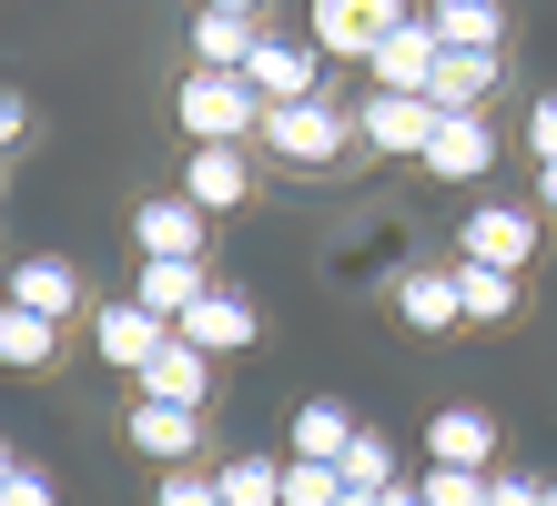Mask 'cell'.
I'll return each instance as SVG.
<instances>
[{"label": "cell", "mask_w": 557, "mask_h": 506, "mask_svg": "<svg viewBox=\"0 0 557 506\" xmlns=\"http://www.w3.org/2000/svg\"><path fill=\"white\" fill-rule=\"evenodd\" d=\"M0 506H61V486L41 477V466H11V486H0Z\"/></svg>", "instance_id": "cell-29"}, {"label": "cell", "mask_w": 557, "mask_h": 506, "mask_svg": "<svg viewBox=\"0 0 557 506\" xmlns=\"http://www.w3.org/2000/svg\"><path fill=\"white\" fill-rule=\"evenodd\" d=\"M425 173H436V183H476V173H497V132H486V112H446V122H436V143H425Z\"/></svg>", "instance_id": "cell-10"}, {"label": "cell", "mask_w": 557, "mask_h": 506, "mask_svg": "<svg viewBox=\"0 0 557 506\" xmlns=\"http://www.w3.org/2000/svg\"><path fill=\"white\" fill-rule=\"evenodd\" d=\"M244 82H253V101H264V112H284V101H314V91H324V51H314V41H253Z\"/></svg>", "instance_id": "cell-5"}, {"label": "cell", "mask_w": 557, "mask_h": 506, "mask_svg": "<svg viewBox=\"0 0 557 506\" xmlns=\"http://www.w3.org/2000/svg\"><path fill=\"white\" fill-rule=\"evenodd\" d=\"M152 506H223V496H213V477H193V466H173V477H162V496H152Z\"/></svg>", "instance_id": "cell-31"}, {"label": "cell", "mask_w": 557, "mask_h": 506, "mask_svg": "<svg viewBox=\"0 0 557 506\" xmlns=\"http://www.w3.org/2000/svg\"><path fill=\"white\" fill-rule=\"evenodd\" d=\"M253 41H264V30L234 21V11H203V21H193V51H203V72H244Z\"/></svg>", "instance_id": "cell-26"}, {"label": "cell", "mask_w": 557, "mask_h": 506, "mask_svg": "<svg viewBox=\"0 0 557 506\" xmlns=\"http://www.w3.org/2000/svg\"><path fill=\"white\" fill-rule=\"evenodd\" d=\"M436 101H416V91H375L366 112H355V143L385 152V162H425V143H436Z\"/></svg>", "instance_id": "cell-4"}, {"label": "cell", "mask_w": 557, "mask_h": 506, "mask_svg": "<svg viewBox=\"0 0 557 506\" xmlns=\"http://www.w3.org/2000/svg\"><path fill=\"white\" fill-rule=\"evenodd\" d=\"M396 314H406L416 334H446V324H467V314H456V274H425V263H416V274H396Z\"/></svg>", "instance_id": "cell-22"}, {"label": "cell", "mask_w": 557, "mask_h": 506, "mask_svg": "<svg viewBox=\"0 0 557 506\" xmlns=\"http://www.w3.org/2000/svg\"><path fill=\"white\" fill-rule=\"evenodd\" d=\"M425 21H436L446 51H497L507 41V0H425Z\"/></svg>", "instance_id": "cell-18"}, {"label": "cell", "mask_w": 557, "mask_h": 506, "mask_svg": "<svg viewBox=\"0 0 557 506\" xmlns=\"http://www.w3.org/2000/svg\"><path fill=\"white\" fill-rule=\"evenodd\" d=\"M456 314H467V324H507L517 314V274H497V263H456Z\"/></svg>", "instance_id": "cell-24"}, {"label": "cell", "mask_w": 557, "mask_h": 506, "mask_svg": "<svg viewBox=\"0 0 557 506\" xmlns=\"http://www.w3.org/2000/svg\"><path fill=\"white\" fill-rule=\"evenodd\" d=\"M345 446H355V416H345L335 395H305V405H294V435H284V456H314V466H335Z\"/></svg>", "instance_id": "cell-19"}, {"label": "cell", "mask_w": 557, "mask_h": 506, "mask_svg": "<svg viewBox=\"0 0 557 506\" xmlns=\"http://www.w3.org/2000/svg\"><path fill=\"white\" fill-rule=\"evenodd\" d=\"M173 334H183L193 355H234V345H253V334H264V314H253L244 294H203V304H193V314H183Z\"/></svg>", "instance_id": "cell-13"}, {"label": "cell", "mask_w": 557, "mask_h": 506, "mask_svg": "<svg viewBox=\"0 0 557 506\" xmlns=\"http://www.w3.org/2000/svg\"><path fill=\"white\" fill-rule=\"evenodd\" d=\"M133 385H143V405H203V395H213V355H193L183 334H173V345H162Z\"/></svg>", "instance_id": "cell-15"}, {"label": "cell", "mask_w": 557, "mask_h": 506, "mask_svg": "<svg viewBox=\"0 0 557 506\" xmlns=\"http://www.w3.org/2000/svg\"><path fill=\"white\" fill-rule=\"evenodd\" d=\"M528 152L557 162V91H537V112H528Z\"/></svg>", "instance_id": "cell-32"}, {"label": "cell", "mask_w": 557, "mask_h": 506, "mask_svg": "<svg viewBox=\"0 0 557 506\" xmlns=\"http://www.w3.org/2000/svg\"><path fill=\"white\" fill-rule=\"evenodd\" d=\"M335 506H375V496H366V486H345V496H335Z\"/></svg>", "instance_id": "cell-37"}, {"label": "cell", "mask_w": 557, "mask_h": 506, "mask_svg": "<svg viewBox=\"0 0 557 506\" xmlns=\"http://www.w3.org/2000/svg\"><path fill=\"white\" fill-rule=\"evenodd\" d=\"M203 223L213 213H193L183 193H152L133 213V244H143V263H203Z\"/></svg>", "instance_id": "cell-9"}, {"label": "cell", "mask_w": 557, "mask_h": 506, "mask_svg": "<svg viewBox=\"0 0 557 506\" xmlns=\"http://www.w3.org/2000/svg\"><path fill=\"white\" fill-rule=\"evenodd\" d=\"M537 213H557V162H537Z\"/></svg>", "instance_id": "cell-34"}, {"label": "cell", "mask_w": 557, "mask_h": 506, "mask_svg": "<svg viewBox=\"0 0 557 506\" xmlns=\"http://www.w3.org/2000/svg\"><path fill=\"white\" fill-rule=\"evenodd\" d=\"M528 254H537V213H528V202H476V213H467V263L528 274Z\"/></svg>", "instance_id": "cell-7"}, {"label": "cell", "mask_w": 557, "mask_h": 506, "mask_svg": "<svg viewBox=\"0 0 557 506\" xmlns=\"http://www.w3.org/2000/svg\"><path fill=\"white\" fill-rule=\"evenodd\" d=\"M425 466L497 477V416H486V405H436V425H425Z\"/></svg>", "instance_id": "cell-6"}, {"label": "cell", "mask_w": 557, "mask_h": 506, "mask_svg": "<svg viewBox=\"0 0 557 506\" xmlns=\"http://www.w3.org/2000/svg\"><path fill=\"white\" fill-rule=\"evenodd\" d=\"M274 162H294V173H324V162L355 152V112H335V101H284V112H264V132H253Z\"/></svg>", "instance_id": "cell-2"}, {"label": "cell", "mask_w": 557, "mask_h": 506, "mask_svg": "<svg viewBox=\"0 0 557 506\" xmlns=\"http://www.w3.org/2000/svg\"><path fill=\"white\" fill-rule=\"evenodd\" d=\"M11 466H21V456H11V446H0V486H11Z\"/></svg>", "instance_id": "cell-38"}, {"label": "cell", "mask_w": 557, "mask_h": 506, "mask_svg": "<svg viewBox=\"0 0 557 506\" xmlns=\"http://www.w3.org/2000/svg\"><path fill=\"white\" fill-rule=\"evenodd\" d=\"M173 122L193 132V152H244L253 132H264V101H253V82H244V72H183Z\"/></svg>", "instance_id": "cell-1"}, {"label": "cell", "mask_w": 557, "mask_h": 506, "mask_svg": "<svg viewBox=\"0 0 557 506\" xmlns=\"http://www.w3.org/2000/svg\"><path fill=\"white\" fill-rule=\"evenodd\" d=\"M486 506H547V486L517 477V466H497V477H486Z\"/></svg>", "instance_id": "cell-30"}, {"label": "cell", "mask_w": 557, "mask_h": 506, "mask_svg": "<svg viewBox=\"0 0 557 506\" xmlns=\"http://www.w3.org/2000/svg\"><path fill=\"white\" fill-rule=\"evenodd\" d=\"M497 82H507V51H446L436 82H425V101H436V112H486Z\"/></svg>", "instance_id": "cell-14"}, {"label": "cell", "mask_w": 557, "mask_h": 506, "mask_svg": "<svg viewBox=\"0 0 557 506\" xmlns=\"http://www.w3.org/2000/svg\"><path fill=\"white\" fill-rule=\"evenodd\" d=\"M213 496L223 506H284V456H223L213 466Z\"/></svg>", "instance_id": "cell-23"}, {"label": "cell", "mask_w": 557, "mask_h": 506, "mask_svg": "<svg viewBox=\"0 0 557 506\" xmlns=\"http://www.w3.org/2000/svg\"><path fill=\"white\" fill-rule=\"evenodd\" d=\"M335 477H345V486H366V496H385V486H406V456L385 446L375 425H355V446L335 456Z\"/></svg>", "instance_id": "cell-25"}, {"label": "cell", "mask_w": 557, "mask_h": 506, "mask_svg": "<svg viewBox=\"0 0 557 506\" xmlns=\"http://www.w3.org/2000/svg\"><path fill=\"white\" fill-rule=\"evenodd\" d=\"M162 345H173V324H162V314H143L133 294L91 314V355H102V365H122V375H143V365H152Z\"/></svg>", "instance_id": "cell-8"}, {"label": "cell", "mask_w": 557, "mask_h": 506, "mask_svg": "<svg viewBox=\"0 0 557 506\" xmlns=\"http://www.w3.org/2000/svg\"><path fill=\"white\" fill-rule=\"evenodd\" d=\"M416 496H425V506H486V477H467V466H425Z\"/></svg>", "instance_id": "cell-28"}, {"label": "cell", "mask_w": 557, "mask_h": 506, "mask_svg": "<svg viewBox=\"0 0 557 506\" xmlns=\"http://www.w3.org/2000/svg\"><path fill=\"white\" fill-rule=\"evenodd\" d=\"M436 61H446V41H436V21L416 11V21L396 30V41H385V51L366 61V72H375V91H416V101H425V82H436Z\"/></svg>", "instance_id": "cell-11"}, {"label": "cell", "mask_w": 557, "mask_h": 506, "mask_svg": "<svg viewBox=\"0 0 557 506\" xmlns=\"http://www.w3.org/2000/svg\"><path fill=\"white\" fill-rule=\"evenodd\" d=\"M21 132H30V112H21V91H0V152H11Z\"/></svg>", "instance_id": "cell-33"}, {"label": "cell", "mask_w": 557, "mask_h": 506, "mask_svg": "<svg viewBox=\"0 0 557 506\" xmlns=\"http://www.w3.org/2000/svg\"><path fill=\"white\" fill-rule=\"evenodd\" d=\"M183 202H193V213H234V202H253V162L244 152H193L183 162Z\"/></svg>", "instance_id": "cell-16"}, {"label": "cell", "mask_w": 557, "mask_h": 506, "mask_svg": "<svg viewBox=\"0 0 557 506\" xmlns=\"http://www.w3.org/2000/svg\"><path fill=\"white\" fill-rule=\"evenodd\" d=\"M11 304H30L41 324H72L91 294H82V274H72L61 254H30V263H11Z\"/></svg>", "instance_id": "cell-12"}, {"label": "cell", "mask_w": 557, "mask_h": 506, "mask_svg": "<svg viewBox=\"0 0 557 506\" xmlns=\"http://www.w3.org/2000/svg\"><path fill=\"white\" fill-rule=\"evenodd\" d=\"M375 506H425V496H416V477H406V486H385V496H375Z\"/></svg>", "instance_id": "cell-35"}, {"label": "cell", "mask_w": 557, "mask_h": 506, "mask_svg": "<svg viewBox=\"0 0 557 506\" xmlns=\"http://www.w3.org/2000/svg\"><path fill=\"white\" fill-rule=\"evenodd\" d=\"M547 506H557V486H547Z\"/></svg>", "instance_id": "cell-39"}, {"label": "cell", "mask_w": 557, "mask_h": 506, "mask_svg": "<svg viewBox=\"0 0 557 506\" xmlns=\"http://www.w3.org/2000/svg\"><path fill=\"white\" fill-rule=\"evenodd\" d=\"M203 11H234V21H253V11H264V0H203Z\"/></svg>", "instance_id": "cell-36"}, {"label": "cell", "mask_w": 557, "mask_h": 506, "mask_svg": "<svg viewBox=\"0 0 557 506\" xmlns=\"http://www.w3.org/2000/svg\"><path fill=\"white\" fill-rule=\"evenodd\" d=\"M406 21H416L406 0H314V11H305V41H314L324 61H375Z\"/></svg>", "instance_id": "cell-3"}, {"label": "cell", "mask_w": 557, "mask_h": 506, "mask_svg": "<svg viewBox=\"0 0 557 506\" xmlns=\"http://www.w3.org/2000/svg\"><path fill=\"white\" fill-rule=\"evenodd\" d=\"M203 294H213L203 263H143V274H133V304H143V314H162V324H183Z\"/></svg>", "instance_id": "cell-20"}, {"label": "cell", "mask_w": 557, "mask_h": 506, "mask_svg": "<svg viewBox=\"0 0 557 506\" xmlns=\"http://www.w3.org/2000/svg\"><path fill=\"white\" fill-rule=\"evenodd\" d=\"M335 496H345V477H335V466L284 456V506H335Z\"/></svg>", "instance_id": "cell-27"}, {"label": "cell", "mask_w": 557, "mask_h": 506, "mask_svg": "<svg viewBox=\"0 0 557 506\" xmlns=\"http://www.w3.org/2000/svg\"><path fill=\"white\" fill-rule=\"evenodd\" d=\"M133 446L162 456V466L203 456V405H133Z\"/></svg>", "instance_id": "cell-17"}, {"label": "cell", "mask_w": 557, "mask_h": 506, "mask_svg": "<svg viewBox=\"0 0 557 506\" xmlns=\"http://www.w3.org/2000/svg\"><path fill=\"white\" fill-rule=\"evenodd\" d=\"M51 355H61V324H41L30 304H11V294H0V365H11V375H41Z\"/></svg>", "instance_id": "cell-21"}]
</instances>
